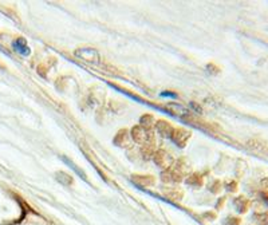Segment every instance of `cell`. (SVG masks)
<instances>
[{
	"label": "cell",
	"instance_id": "2",
	"mask_svg": "<svg viewBox=\"0 0 268 225\" xmlns=\"http://www.w3.org/2000/svg\"><path fill=\"white\" fill-rule=\"evenodd\" d=\"M12 47L16 53H19L20 55H23V57H27V55H30V53H31V50H30V47L27 46L26 40L22 39V38H18V39L13 40Z\"/></svg>",
	"mask_w": 268,
	"mask_h": 225
},
{
	"label": "cell",
	"instance_id": "4",
	"mask_svg": "<svg viewBox=\"0 0 268 225\" xmlns=\"http://www.w3.org/2000/svg\"><path fill=\"white\" fill-rule=\"evenodd\" d=\"M168 109L171 110L172 114H176V115H188L189 111L182 107L181 105H177V103H171V105H168Z\"/></svg>",
	"mask_w": 268,
	"mask_h": 225
},
{
	"label": "cell",
	"instance_id": "3",
	"mask_svg": "<svg viewBox=\"0 0 268 225\" xmlns=\"http://www.w3.org/2000/svg\"><path fill=\"white\" fill-rule=\"evenodd\" d=\"M133 138L138 144H146L148 142V132H146V129H144L142 126L133 129Z\"/></svg>",
	"mask_w": 268,
	"mask_h": 225
},
{
	"label": "cell",
	"instance_id": "1",
	"mask_svg": "<svg viewBox=\"0 0 268 225\" xmlns=\"http://www.w3.org/2000/svg\"><path fill=\"white\" fill-rule=\"evenodd\" d=\"M75 55L80 57L81 59H84L86 62L90 63H98L99 62V54L94 49L90 47H85V49H80L75 51Z\"/></svg>",
	"mask_w": 268,
	"mask_h": 225
},
{
	"label": "cell",
	"instance_id": "5",
	"mask_svg": "<svg viewBox=\"0 0 268 225\" xmlns=\"http://www.w3.org/2000/svg\"><path fill=\"white\" fill-rule=\"evenodd\" d=\"M156 128H157V130H159L163 136H169V137H171L172 134H173V130H172L171 126H169L167 122H164V121L157 122V124H156Z\"/></svg>",
	"mask_w": 268,
	"mask_h": 225
},
{
	"label": "cell",
	"instance_id": "6",
	"mask_svg": "<svg viewBox=\"0 0 268 225\" xmlns=\"http://www.w3.org/2000/svg\"><path fill=\"white\" fill-rule=\"evenodd\" d=\"M160 95L164 98H177L176 93H169V91H164V93H161Z\"/></svg>",
	"mask_w": 268,
	"mask_h": 225
}]
</instances>
